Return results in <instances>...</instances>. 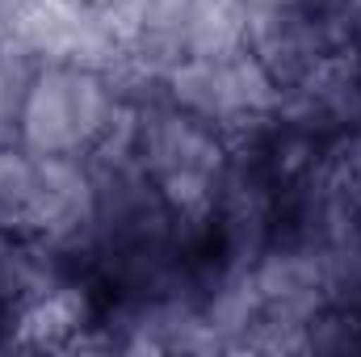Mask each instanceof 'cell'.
<instances>
[{
  "label": "cell",
  "instance_id": "1",
  "mask_svg": "<svg viewBox=\"0 0 361 357\" xmlns=\"http://www.w3.org/2000/svg\"><path fill=\"white\" fill-rule=\"evenodd\" d=\"M21 147L30 156H85L72 97V63H42L21 101Z\"/></svg>",
  "mask_w": 361,
  "mask_h": 357
},
{
  "label": "cell",
  "instance_id": "2",
  "mask_svg": "<svg viewBox=\"0 0 361 357\" xmlns=\"http://www.w3.org/2000/svg\"><path fill=\"white\" fill-rule=\"evenodd\" d=\"M85 328H92V303L76 282H59L13 311V345L30 349H72Z\"/></svg>",
  "mask_w": 361,
  "mask_h": 357
}]
</instances>
